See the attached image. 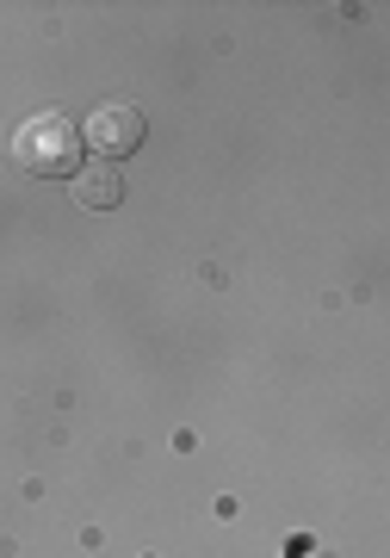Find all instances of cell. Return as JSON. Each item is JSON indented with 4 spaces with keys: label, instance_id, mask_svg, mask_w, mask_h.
Here are the masks:
<instances>
[{
    "label": "cell",
    "instance_id": "1",
    "mask_svg": "<svg viewBox=\"0 0 390 558\" xmlns=\"http://www.w3.org/2000/svg\"><path fill=\"white\" fill-rule=\"evenodd\" d=\"M81 161V131L62 112H38L13 131V168L25 174H69Z\"/></svg>",
    "mask_w": 390,
    "mask_h": 558
},
{
    "label": "cell",
    "instance_id": "2",
    "mask_svg": "<svg viewBox=\"0 0 390 558\" xmlns=\"http://www.w3.org/2000/svg\"><path fill=\"white\" fill-rule=\"evenodd\" d=\"M81 143H94L99 161H118V156H131L143 143V112L137 106H99V112H87V124H81Z\"/></svg>",
    "mask_w": 390,
    "mask_h": 558
},
{
    "label": "cell",
    "instance_id": "3",
    "mask_svg": "<svg viewBox=\"0 0 390 558\" xmlns=\"http://www.w3.org/2000/svg\"><path fill=\"white\" fill-rule=\"evenodd\" d=\"M118 193H124V186H118L112 161H94V168H81V174H75V205H81V211H112Z\"/></svg>",
    "mask_w": 390,
    "mask_h": 558
}]
</instances>
